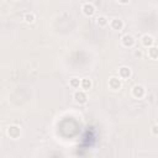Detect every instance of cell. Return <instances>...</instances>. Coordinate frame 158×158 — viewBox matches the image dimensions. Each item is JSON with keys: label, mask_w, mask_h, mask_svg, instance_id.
<instances>
[{"label": "cell", "mask_w": 158, "mask_h": 158, "mask_svg": "<svg viewBox=\"0 0 158 158\" xmlns=\"http://www.w3.org/2000/svg\"><path fill=\"white\" fill-rule=\"evenodd\" d=\"M6 133L11 139H17L21 137V127L17 125H10L6 128Z\"/></svg>", "instance_id": "cell-1"}, {"label": "cell", "mask_w": 158, "mask_h": 158, "mask_svg": "<svg viewBox=\"0 0 158 158\" xmlns=\"http://www.w3.org/2000/svg\"><path fill=\"white\" fill-rule=\"evenodd\" d=\"M73 99H74V101H75L77 104H79V105L85 104V102L88 101L86 91L83 90V89H81V90H75L74 94H73Z\"/></svg>", "instance_id": "cell-2"}, {"label": "cell", "mask_w": 158, "mask_h": 158, "mask_svg": "<svg viewBox=\"0 0 158 158\" xmlns=\"http://www.w3.org/2000/svg\"><path fill=\"white\" fill-rule=\"evenodd\" d=\"M122 86V79L120 77H110L109 78V88L111 90H120Z\"/></svg>", "instance_id": "cell-3"}, {"label": "cell", "mask_w": 158, "mask_h": 158, "mask_svg": "<svg viewBox=\"0 0 158 158\" xmlns=\"http://www.w3.org/2000/svg\"><path fill=\"white\" fill-rule=\"evenodd\" d=\"M81 11H83V14H84L85 16L91 17V16L95 14L96 9H95V5H94V4H91V2H84V4L81 5Z\"/></svg>", "instance_id": "cell-4"}, {"label": "cell", "mask_w": 158, "mask_h": 158, "mask_svg": "<svg viewBox=\"0 0 158 158\" xmlns=\"http://www.w3.org/2000/svg\"><path fill=\"white\" fill-rule=\"evenodd\" d=\"M121 43H122V46L123 47H126V48H131V47H133L135 46V43H136V40H135V37L132 36V35H123L122 37H121Z\"/></svg>", "instance_id": "cell-5"}, {"label": "cell", "mask_w": 158, "mask_h": 158, "mask_svg": "<svg viewBox=\"0 0 158 158\" xmlns=\"http://www.w3.org/2000/svg\"><path fill=\"white\" fill-rule=\"evenodd\" d=\"M146 95V89L142 86V85H135L132 88V96L135 99H143Z\"/></svg>", "instance_id": "cell-6"}, {"label": "cell", "mask_w": 158, "mask_h": 158, "mask_svg": "<svg viewBox=\"0 0 158 158\" xmlns=\"http://www.w3.org/2000/svg\"><path fill=\"white\" fill-rule=\"evenodd\" d=\"M132 75V70L130 67L127 65H122L118 68V77L122 79V80H126V79H130V77Z\"/></svg>", "instance_id": "cell-7"}, {"label": "cell", "mask_w": 158, "mask_h": 158, "mask_svg": "<svg viewBox=\"0 0 158 158\" xmlns=\"http://www.w3.org/2000/svg\"><path fill=\"white\" fill-rule=\"evenodd\" d=\"M141 43H142L143 47L148 48V47H151V46L154 44V37H153L152 35L146 33V35H143V36L141 37Z\"/></svg>", "instance_id": "cell-8"}, {"label": "cell", "mask_w": 158, "mask_h": 158, "mask_svg": "<svg viewBox=\"0 0 158 158\" xmlns=\"http://www.w3.org/2000/svg\"><path fill=\"white\" fill-rule=\"evenodd\" d=\"M110 27L114 30V31H121L123 28V21L118 17H114L111 21H110Z\"/></svg>", "instance_id": "cell-9"}, {"label": "cell", "mask_w": 158, "mask_h": 158, "mask_svg": "<svg viewBox=\"0 0 158 158\" xmlns=\"http://www.w3.org/2000/svg\"><path fill=\"white\" fill-rule=\"evenodd\" d=\"M147 56H148L149 59H153V60L158 59V47L154 46V44L148 47L147 48Z\"/></svg>", "instance_id": "cell-10"}, {"label": "cell", "mask_w": 158, "mask_h": 158, "mask_svg": "<svg viewBox=\"0 0 158 158\" xmlns=\"http://www.w3.org/2000/svg\"><path fill=\"white\" fill-rule=\"evenodd\" d=\"M91 86H93V81H91V79H89V78H83V79H81L80 89L88 91L89 89H91Z\"/></svg>", "instance_id": "cell-11"}, {"label": "cell", "mask_w": 158, "mask_h": 158, "mask_svg": "<svg viewBox=\"0 0 158 158\" xmlns=\"http://www.w3.org/2000/svg\"><path fill=\"white\" fill-rule=\"evenodd\" d=\"M80 84H81V79H79V78H70L69 79V86L72 89H79Z\"/></svg>", "instance_id": "cell-12"}, {"label": "cell", "mask_w": 158, "mask_h": 158, "mask_svg": "<svg viewBox=\"0 0 158 158\" xmlns=\"http://www.w3.org/2000/svg\"><path fill=\"white\" fill-rule=\"evenodd\" d=\"M107 23H109V20H107V17L104 16V15H101V16H99V17L96 19V25H98L99 27H105V26H107Z\"/></svg>", "instance_id": "cell-13"}, {"label": "cell", "mask_w": 158, "mask_h": 158, "mask_svg": "<svg viewBox=\"0 0 158 158\" xmlns=\"http://www.w3.org/2000/svg\"><path fill=\"white\" fill-rule=\"evenodd\" d=\"M35 20H36V16H35L33 12H26V14L23 15V21H25L26 23H33Z\"/></svg>", "instance_id": "cell-14"}, {"label": "cell", "mask_w": 158, "mask_h": 158, "mask_svg": "<svg viewBox=\"0 0 158 158\" xmlns=\"http://www.w3.org/2000/svg\"><path fill=\"white\" fill-rule=\"evenodd\" d=\"M151 132L153 136H158V125H153L151 128Z\"/></svg>", "instance_id": "cell-15"}, {"label": "cell", "mask_w": 158, "mask_h": 158, "mask_svg": "<svg viewBox=\"0 0 158 158\" xmlns=\"http://www.w3.org/2000/svg\"><path fill=\"white\" fill-rule=\"evenodd\" d=\"M133 54H135V57H137V58H141V57H142V51H141V49H135Z\"/></svg>", "instance_id": "cell-16"}, {"label": "cell", "mask_w": 158, "mask_h": 158, "mask_svg": "<svg viewBox=\"0 0 158 158\" xmlns=\"http://www.w3.org/2000/svg\"><path fill=\"white\" fill-rule=\"evenodd\" d=\"M120 4H122V5H126V4H128L131 0H117Z\"/></svg>", "instance_id": "cell-17"}]
</instances>
